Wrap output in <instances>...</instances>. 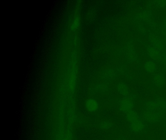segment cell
Listing matches in <instances>:
<instances>
[{
	"label": "cell",
	"instance_id": "obj_1",
	"mask_svg": "<svg viewBox=\"0 0 166 140\" xmlns=\"http://www.w3.org/2000/svg\"><path fill=\"white\" fill-rule=\"evenodd\" d=\"M86 107L87 110L89 112H95L98 108V103L94 99H88L86 103Z\"/></svg>",
	"mask_w": 166,
	"mask_h": 140
},
{
	"label": "cell",
	"instance_id": "obj_2",
	"mask_svg": "<svg viewBox=\"0 0 166 140\" xmlns=\"http://www.w3.org/2000/svg\"><path fill=\"white\" fill-rule=\"evenodd\" d=\"M155 64L152 62H149L146 66V68L147 70V71H149V72L155 71Z\"/></svg>",
	"mask_w": 166,
	"mask_h": 140
},
{
	"label": "cell",
	"instance_id": "obj_3",
	"mask_svg": "<svg viewBox=\"0 0 166 140\" xmlns=\"http://www.w3.org/2000/svg\"><path fill=\"white\" fill-rule=\"evenodd\" d=\"M79 24H80V20L78 18H76L75 21H74V22L72 24V28L74 30H75L78 27Z\"/></svg>",
	"mask_w": 166,
	"mask_h": 140
}]
</instances>
